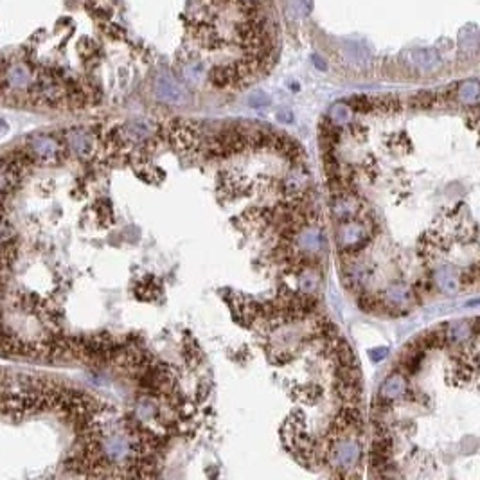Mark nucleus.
<instances>
[{
    "mask_svg": "<svg viewBox=\"0 0 480 480\" xmlns=\"http://www.w3.org/2000/svg\"><path fill=\"white\" fill-rule=\"evenodd\" d=\"M306 185H308V175H306L302 169H295V171L284 180V191H286L288 194L299 196L300 193L306 191Z\"/></svg>",
    "mask_w": 480,
    "mask_h": 480,
    "instance_id": "nucleus-12",
    "label": "nucleus"
},
{
    "mask_svg": "<svg viewBox=\"0 0 480 480\" xmlns=\"http://www.w3.org/2000/svg\"><path fill=\"white\" fill-rule=\"evenodd\" d=\"M389 354V349L387 347H376V349H372L369 353V356H370V360L372 361H382L383 358Z\"/></svg>",
    "mask_w": 480,
    "mask_h": 480,
    "instance_id": "nucleus-21",
    "label": "nucleus"
},
{
    "mask_svg": "<svg viewBox=\"0 0 480 480\" xmlns=\"http://www.w3.org/2000/svg\"><path fill=\"white\" fill-rule=\"evenodd\" d=\"M473 335H476V329L473 328L471 322H466V320H459L455 324L444 328V337L448 344H462V342H468Z\"/></svg>",
    "mask_w": 480,
    "mask_h": 480,
    "instance_id": "nucleus-10",
    "label": "nucleus"
},
{
    "mask_svg": "<svg viewBox=\"0 0 480 480\" xmlns=\"http://www.w3.org/2000/svg\"><path fill=\"white\" fill-rule=\"evenodd\" d=\"M358 209H360V203H358L356 198L351 193H344L337 196V201L333 205V214L338 222H347V220H351V216L358 212Z\"/></svg>",
    "mask_w": 480,
    "mask_h": 480,
    "instance_id": "nucleus-8",
    "label": "nucleus"
},
{
    "mask_svg": "<svg viewBox=\"0 0 480 480\" xmlns=\"http://www.w3.org/2000/svg\"><path fill=\"white\" fill-rule=\"evenodd\" d=\"M455 94L462 103L475 104L476 99H478V85H476V81H466L457 88Z\"/></svg>",
    "mask_w": 480,
    "mask_h": 480,
    "instance_id": "nucleus-13",
    "label": "nucleus"
},
{
    "mask_svg": "<svg viewBox=\"0 0 480 480\" xmlns=\"http://www.w3.org/2000/svg\"><path fill=\"white\" fill-rule=\"evenodd\" d=\"M277 117H279V119H284V123H290V121H292V115L288 114V112H281Z\"/></svg>",
    "mask_w": 480,
    "mask_h": 480,
    "instance_id": "nucleus-22",
    "label": "nucleus"
},
{
    "mask_svg": "<svg viewBox=\"0 0 480 480\" xmlns=\"http://www.w3.org/2000/svg\"><path fill=\"white\" fill-rule=\"evenodd\" d=\"M248 103H250V106H254V108H261V106H266V104H270V97H268V95H264L263 92H255V94L250 95Z\"/></svg>",
    "mask_w": 480,
    "mask_h": 480,
    "instance_id": "nucleus-20",
    "label": "nucleus"
},
{
    "mask_svg": "<svg viewBox=\"0 0 480 480\" xmlns=\"http://www.w3.org/2000/svg\"><path fill=\"white\" fill-rule=\"evenodd\" d=\"M401 110V101L398 97H378L372 99V112L382 114H396Z\"/></svg>",
    "mask_w": 480,
    "mask_h": 480,
    "instance_id": "nucleus-14",
    "label": "nucleus"
},
{
    "mask_svg": "<svg viewBox=\"0 0 480 480\" xmlns=\"http://www.w3.org/2000/svg\"><path fill=\"white\" fill-rule=\"evenodd\" d=\"M112 406L83 389L33 370L0 367V480L117 476L99 444L70 443L56 432L115 428Z\"/></svg>",
    "mask_w": 480,
    "mask_h": 480,
    "instance_id": "nucleus-1",
    "label": "nucleus"
},
{
    "mask_svg": "<svg viewBox=\"0 0 480 480\" xmlns=\"http://www.w3.org/2000/svg\"><path fill=\"white\" fill-rule=\"evenodd\" d=\"M476 281H478V268H476V264H473L471 268H468V270L462 274V277H459V283L468 284V286L476 284Z\"/></svg>",
    "mask_w": 480,
    "mask_h": 480,
    "instance_id": "nucleus-19",
    "label": "nucleus"
},
{
    "mask_svg": "<svg viewBox=\"0 0 480 480\" xmlns=\"http://www.w3.org/2000/svg\"><path fill=\"white\" fill-rule=\"evenodd\" d=\"M437 101H439V95L434 92H421L410 99V104L412 108H432L434 104H437Z\"/></svg>",
    "mask_w": 480,
    "mask_h": 480,
    "instance_id": "nucleus-16",
    "label": "nucleus"
},
{
    "mask_svg": "<svg viewBox=\"0 0 480 480\" xmlns=\"http://www.w3.org/2000/svg\"><path fill=\"white\" fill-rule=\"evenodd\" d=\"M299 286H300V292L302 293L311 295V293L316 290V286H318V275H316L311 268H304V270L300 272Z\"/></svg>",
    "mask_w": 480,
    "mask_h": 480,
    "instance_id": "nucleus-15",
    "label": "nucleus"
},
{
    "mask_svg": "<svg viewBox=\"0 0 480 480\" xmlns=\"http://www.w3.org/2000/svg\"><path fill=\"white\" fill-rule=\"evenodd\" d=\"M406 394V380L403 374L394 372L390 374L389 378H385V382L382 383L380 389V398L385 401H394Z\"/></svg>",
    "mask_w": 480,
    "mask_h": 480,
    "instance_id": "nucleus-6",
    "label": "nucleus"
},
{
    "mask_svg": "<svg viewBox=\"0 0 480 480\" xmlns=\"http://www.w3.org/2000/svg\"><path fill=\"white\" fill-rule=\"evenodd\" d=\"M349 110L356 112H372V99L370 97H353L349 103Z\"/></svg>",
    "mask_w": 480,
    "mask_h": 480,
    "instance_id": "nucleus-18",
    "label": "nucleus"
},
{
    "mask_svg": "<svg viewBox=\"0 0 480 480\" xmlns=\"http://www.w3.org/2000/svg\"><path fill=\"white\" fill-rule=\"evenodd\" d=\"M331 117L329 119L333 121L335 124H344V123H349L351 121V110H349V106H345V104L338 103L335 104V106L331 108Z\"/></svg>",
    "mask_w": 480,
    "mask_h": 480,
    "instance_id": "nucleus-17",
    "label": "nucleus"
},
{
    "mask_svg": "<svg viewBox=\"0 0 480 480\" xmlns=\"http://www.w3.org/2000/svg\"><path fill=\"white\" fill-rule=\"evenodd\" d=\"M408 62L419 70H435L441 67L439 54L432 49H414L408 52Z\"/></svg>",
    "mask_w": 480,
    "mask_h": 480,
    "instance_id": "nucleus-7",
    "label": "nucleus"
},
{
    "mask_svg": "<svg viewBox=\"0 0 480 480\" xmlns=\"http://www.w3.org/2000/svg\"><path fill=\"white\" fill-rule=\"evenodd\" d=\"M155 94L160 101L169 104H180L187 101V94L171 76H158L155 81Z\"/></svg>",
    "mask_w": 480,
    "mask_h": 480,
    "instance_id": "nucleus-5",
    "label": "nucleus"
},
{
    "mask_svg": "<svg viewBox=\"0 0 480 480\" xmlns=\"http://www.w3.org/2000/svg\"><path fill=\"white\" fill-rule=\"evenodd\" d=\"M293 241L297 243L299 252L308 254V257H313V255H316V254H320V252L326 250L324 232H322L316 225H309V227H304L302 230H297L295 239H293Z\"/></svg>",
    "mask_w": 480,
    "mask_h": 480,
    "instance_id": "nucleus-3",
    "label": "nucleus"
},
{
    "mask_svg": "<svg viewBox=\"0 0 480 480\" xmlns=\"http://www.w3.org/2000/svg\"><path fill=\"white\" fill-rule=\"evenodd\" d=\"M367 236H369V230H367L365 223L360 222H342L340 230H338V239H340V245L344 250L351 252L360 248L363 243H365Z\"/></svg>",
    "mask_w": 480,
    "mask_h": 480,
    "instance_id": "nucleus-4",
    "label": "nucleus"
},
{
    "mask_svg": "<svg viewBox=\"0 0 480 480\" xmlns=\"http://www.w3.org/2000/svg\"><path fill=\"white\" fill-rule=\"evenodd\" d=\"M361 457V446L356 439H342L331 446L329 460L337 469H353Z\"/></svg>",
    "mask_w": 480,
    "mask_h": 480,
    "instance_id": "nucleus-2",
    "label": "nucleus"
},
{
    "mask_svg": "<svg viewBox=\"0 0 480 480\" xmlns=\"http://www.w3.org/2000/svg\"><path fill=\"white\" fill-rule=\"evenodd\" d=\"M412 292L406 284H392L385 292V308H406L412 302Z\"/></svg>",
    "mask_w": 480,
    "mask_h": 480,
    "instance_id": "nucleus-9",
    "label": "nucleus"
},
{
    "mask_svg": "<svg viewBox=\"0 0 480 480\" xmlns=\"http://www.w3.org/2000/svg\"><path fill=\"white\" fill-rule=\"evenodd\" d=\"M435 284L439 286L441 292L448 293V295H453V293H457V290H459L460 286L459 275L453 272V268L441 266L435 272Z\"/></svg>",
    "mask_w": 480,
    "mask_h": 480,
    "instance_id": "nucleus-11",
    "label": "nucleus"
}]
</instances>
